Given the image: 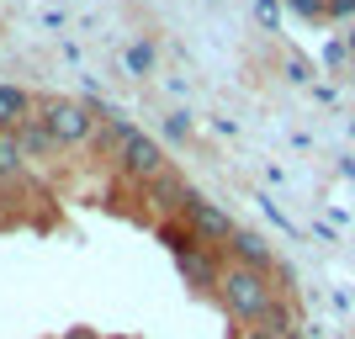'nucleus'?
<instances>
[{"label":"nucleus","instance_id":"1","mask_svg":"<svg viewBox=\"0 0 355 339\" xmlns=\"http://www.w3.org/2000/svg\"><path fill=\"white\" fill-rule=\"evenodd\" d=\"M218 302L234 313L239 324H260L276 302H282V286H270V270H250V266H223L218 281Z\"/></svg>","mask_w":355,"mask_h":339},{"label":"nucleus","instance_id":"2","mask_svg":"<svg viewBox=\"0 0 355 339\" xmlns=\"http://www.w3.org/2000/svg\"><path fill=\"white\" fill-rule=\"evenodd\" d=\"M37 117L48 122V133L59 138V148L90 144V138L101 133V117H96L85 101H74V96H48V101H37Z\"/></svg>","mask_w":355,"mask_h":339},{"label":"nucleus","instance_id":"3","mask_svg":"<svg viewBox=\"0 0 355 339\" xmlns=\"http://www.w3.org/2000/svg\"><path fill=\"white\" fill-rule=\"evenodd\" d=\"M186 228H191V238L196 244H207V250H228L234 244V234H239V223L223 212L218 202H207V196H191V207H186Z\"/></svg>","mask_w":355,"mask_h":339},{"label":"nucleus","instance_id":"4","mask_svg":"<svg viewBox=\"0 0 355 339\" xmlns=\"http://www.w3.org/2000/svg\"><path fill=\"white\" fill-rule=\"evenodd\" d=\"M112 170H117L122 180H133V186H148V180H159L170 164H164V148H159V138H148V133H138L133 144L122 148L117 159H112Z\"/></svg>","mask_w":355,"mask_h":339},{"label":"nucleus","instance_id":"5","mask_svg":"<svg viewBox=\"0 0 355 339\" xmlns=\"http://www.w3.org/2000/svg\"><path fill=\"white\" fill-rule=\"evenodd\" d=\"M175 266H180V276H186L191 292H218L223 266H228V260H218V250H207V244H191V250L175 254Z\"/></svg>","mask_w":355,"mask_h":339},{"label":"nucleus","instance_id":"6","mask_svg":"<svg viewBox=\"0 0 355 339\" xmlns=\"http://www.w3.org/2000/svg\"><path fill=\"white\" fill-rule=\"evenodd\" d=\"M191 186H186V180L175 175V170H164L159 180H148L144 186V202L154 207V212H159V218H170V212H175V218H186V207H191Z\"/></svg>","mask_w":355,"mask_h":339},{"label":"nucleus","instance_id":"7","mask_svg":"<svg viewBox=\"0 0 355 339\" xmlns=\"http://www.w3.org/2000/svg\"><path fill=\"white\" fill-rule=\"evenodd\" d=\"M228 266H250V270H276V254H270V244L260 234H250V228H239L234 244H228Z\"/></svg>","mask_w":355,"mask_h":339},{"label":"nucleus","instance_id":"8","mask_svg":"<svg viewBox=\"0 0 355 339\" xmlns=\"http://www.w3.org/2000/svg\"><path fill=\"white\" fill-rule=\"evenodd\" d=\"M32 112H37V96H27L21 85H6V80H0V133H16Z\"/></svg>","mask_w":355,"mask_h":339},{"label":"nucleus","instance_id":"9","mask_svg":"<svg viewBox=\"0 0 355 339\" xmlns=\"http://www.w3.org/2000/svg\"><path fill=\"white\" fill-rule=\"evenodd\" d=\"M144 133L133 117H122V112H112V117H101V133H96V144H101V159H117L122 148L133 144V138Z\"/></svg>","mask_w":355,"mask_h":339},{"label":"nucleus","instance_id":"10","mask_svg":"<svg viewBox=\"0 0 355 339\" xmlns=\"http://www.w3.org/2000/svg\"><path fill=\"white\" fill-rule=\"evenodd\" d=\"M16 138H21V148H27V159H53V154H59V138L48 133V122L37 117V112L16 128Z\"/></svg>","mask_w":355,"mask_h":339},{"label":"nucleus","instance_id":"11","mask_svg":"<svg viewBox=\"0 0 355 339\" xmlns=\"http://www.w3.org/2000/svg\"><path fill=\"white\" fill-rule=\"evenodd\" d=\"M27 148H21V138L16 133H0V186H16V180L27 175Z\"/></svg>","mask_w":355,"mask_h":339},{"label":"nucleus","instance_id":"12","mask_svg":"<svg viewBox=\"0 0 355 339\" xmlns=\"http://www.w3.org/2000/svg\"><path fill=\"white\" fill-rule=\"evenodd\" d=\"M260 329H270V334H302V318H297V308L282 297V302H276V308L260 318Z\"/></svg>","mask_w":355,"mask_h":339},{"label":"nucleus","instance_id":"13","mask_svg":"<svg viewBox=\"0 0 355 339\" xmlns=\"http://www.w3.org/2000/svg\"><path fill=\"white\" fill-rule=\"evenodd\" d=\"M122 64H128V74H148L154 69V43H133L122 53Z\"/></svg>","mask_w":355,"mask_h":339},{"label":"nucleus","instance_id":"14","mask_svg":"<svg viewBox=\"0 0 355 339\" xmlns=\"http://www.w3.org/2000/svg\"><path fill=\"white\" fill-rule=\"evenodd\" d=\"M164 133H170V138H186V133H191V117H186V112L164 117Z\"/></svg>","mask_w":355,"mask_h":339},{"label":"nucleus","instance_id":"15","mask_svg":"<svg viewBox=\"0 0 355 339\" xmlns=\"http://www.w3.org/2000/svg\"><path fill=\"white\" fill-rule=\"evenodd\" d=\"M292 11L297 16H329V6L324 0H292Z\"/></svg>","mask_w":355,"mask_h":339},{"label":"nucleus","instance_id":"16","mask_svg":"<svg viewBox=\"0 0 355 339\" xmlns=\"http://www.w3.org/2000/svg\"><path fill=\"white\" fill-rule=\"evenodd\" d=\"M254 11H260V21H266V27H276V0H254Z\"/></svg>","mask_w":355,"mask_h":339},{"label":"nucleus","instance_id":"17","mask_svg":"<svg viewBox=\"0 0 355 339\" xmlns=\"http://www.w3.org/2000/svg\"><path fill=\"white\" fill-rule=\"evenodd\" d=\"M244 339H302V334H270V329L254 324V329H244Z\"/></svg>","mask_w":355,"mask_h":339},{"label":"nucleus","instance_id":"18","mask_svg":"<svg viewBox=\"0 0 355 339\" xmlns=\"http://www.w3.org/2000/svg\"><path fill=\"white\" fill-rule=\"evenodd\" d=\"M329 16H355V0H334V6H329Z\"/></svg>","mask_w":355,"mask_h":339},{"label":"nucleus","instance_id":"19","mask_svg":"<svg viewBox=\"0 0 355 339\" xmlns=\"http://www.w3.org/2000/svg\"><path fill=\"white\" fill-rule=\"evenodd\" d=\"M64 339H101V334H90V329H69Z\"/></svg>","mask_w":355,"mask_h":339},{"label":"nucleus","instance_id":"20","mask_svg":"<svg viewBox=\"0 0 355 339\" xmlns=\"http://www.w3.org/2000/svg\"><path fill=\"white\" fill-rule=\"evenodd\" d=\"M345 48H350V53H355V32H350V43H345Z\"/></svg>","mask_w":355,"mask_h":339}]
</instances>
